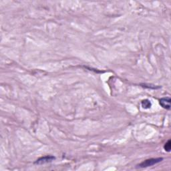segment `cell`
<instances>
[{"label": "cell", "instance_id": "obj_1", "mask_svg": "<svg viewBox=\"0 0 171 171\" xmlns=\"http://www.w3.org/2000/svg\"><path fill=\"white\" fill-rule=\"evenodd\" d=\"M163 160L162 158H157V159H151L146 160L144 161H143L141 164L138 165V168H146V167L152 166L155 165H156L159 162H160Z\"/></svg>", "mask_w": 171, "mask_h": 171}, {"label": "cell", "instance_id": "obj_2", "mask_svg": "<svg viewBox=\"0 0 171 171\" xmlns=\"http://www.w3.org/2000/svg\"><path fill=\"white\" fill-rule=\"evenodd\" d=\"M54 159H55V157L53 156H44V157H41V158H40L39 159H37L36 161L35 162V164L39 165H44V164L52 162Z\"/></svg>", "mask_w": 171, "mask_h": 171}, {"label": "cell", "instance_id": "obj_3", "mask_svg": "<svg viewBox=\"0 0 171 171\" xmlns=\"http://www.w3.org/2000/svg\"><path fill=\"white\" fill-rule=\"evenodd\" d=\"M160 105L161 106L163 109L166 110L170 109V103H171V99L170 97H165L162 98L160 100Z\"/></svg>", "mask_w": 171, "mask_h": 171}, {"label": "cell", "instance_id": "obj_4", "mask_svg": "<svg viewBox=\"0 0 171 171\" xmlns=\"http://www.w3.org/2000/svg\"><path fill=\"white\" fill-rule=\"evenodd\" d=\"M141 105H142V107L143 108V109H150V108L151 107L152 104H151V101H150V100H144L142 101Z\"/></svg>", "mask_w": 171, "mask_h": 171}, {"label": "cell", "instance_id": "obj_5", "mask_svg": "<svg viewBox=\"0 0 171 171\" xmlns=\"http://www.w3.org/2000/svg\"><path fill=\"white\" fill-rule=\"evenodd\" d=\"M164 149L165 150V151L169 152L171 150V141L170 140H169L167 141V142H166V144L164 146Z\"/></svg>", "mask_w": 171, "mask_h": 171}]
</instances>
